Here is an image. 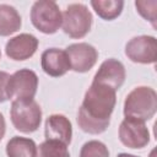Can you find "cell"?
Wrapping results in <instances>:
<instances>
[{"label":"cell","instance_id":"obj_17","mask_svg":"<svg viewBox=\"0 0 157 157\" xmlns=\"http://www.w3.org/2000/svg\"><path fill=\"white\" fill-rule=\"evenodd\" d=\"M36 157H70V153L67 145L55 140H45L37 146Z\"/></svg>","mask_w":157,"mask_h":157},{"label":"cell","instance_id":"obj_19","mask_svg":"<svg viewBox=\"0 0 157 157\" xmlns=\"http://www.w3.org/2000/svg\"><path fill=\"white\" fill-rule=\"evenodd\" d=\"M135 6L137 9V12L147 21L151 22L153 27H156V7H157V1L156 0H139L135 1Z\"/></svg>","mask_w":157,"mask_h":157},{"label":"cell","instance_id":"obj_16","mask_svg":"<svg viewBox=\"0 0 157 157\" xmlns=\"http://www.w3.org/2000/svg\"><path fill=\"white\" fill-rule=\"evenodd\" d=\"M91 6L96 11V13L107 21H112L117 18L124 7V1L121 0H92Z\"/></svg>","mask_w":157,"mask_h":157},{"label":"cell","instance_id":"obj_11","mask_svg":"<svg viewBox=\"0 0 157 157\" xmlns=\"http://www.w3.org/2000/svg\"><path fill=\"white\" fill-rule=\"evenodd\" d=\"M125 76H126V72H125V67L123 63L117 59L110 58V59L104 60L101 64L92 82L107 85L117 91L124 83Z\"/></svg>","mask_w":157,"mask_h":157},{"label":"cell","instance_id":"obj_18","mask_svg":"<svg viewBox=\"0 0 157 157\" xmlns=\"http://www.w3.org/2000/svg\"><path fill=\"white\" fill-rule=\"evenodd\" d=\"M80 157H109V151L103 142L98 140H91L85 142L81 147Z\"/></svg>","mask_w":157,"mask_h":157},{"label":"cell","instance_id":"obj_10","mask_svg":"<svg viewBox=\"0 0 157 157\" xmlns=\"http://www.w3.org/2000/svg\"><path fill=\"white\" fill-rule=\"evenodd\" d=\"M39 40L29 33H21L9 39L5 47L6 55L16 61L27 60L37 52Z\"/></svg>","mask_w":157,"mask_h":157},{"label":"cell","instance_id":"obj_2","mask_svg":"<svg viewBox=\"0 0 157 157\" xmlns=\"http://www.w3.org/2000/svg\"><path fill=\"white\" fill-rule=\"evenodd\" d=\"M157 112V93L152 87H135L124 101V115L142 121L150 120Z\"/></svg>","mask_w":157,"mask_h":157},{"label":"cell","instance_id":"obj_23","mask_svg":"<svg viewBox=\"0 0 157 157\" xmlns=\"http://www.w3.org/2000/svg\"><path fill=\"white\" fill-rule=\"evenodd\" d=\"M0 58H1V52H0Z\"/></svg>","mask_w":157,"mask_h":157},{"label":"cell","instance_id":"obj_4","mask_svg":"<svg viewBox=\"0 0 157 157\" xmlns=\"http://www.w3.org/2000/svg\"><path fill=\"white\" fill-rule=\"evenodd\" d=\"M32 25L45 34H53L61 27L63 16L59 6L52 0H39L31 9Z\"/></svg>","mask_w":157,"mask_h":157},{"label":"cell","instance_id":"obj_13","mask_svg":"<svg viewBox=\"0 0 157 157\" xmlns=\"http://www.w3.org/2000/svg\"><path fill=\"white\" fill-rule=\"evenodd\" d=\"M44 134L45 140H55L69 145L72 137V126L70 120L65 115L52 114L45 120Z\"/></svg>","mask_w":157,"mask_h":157},{"label":"cell","instance_id":"obj_6","mask_svg":"<svg viewBox=\"0 0 157 157\" xmlns=\"http://www.w3.org/2000/svg\"><path fill=\"white\" fill-rule=\"evenodd\" d=\"M38 88V76L29 69L13 72L7 82L9 99H33Z\"/></svg>","mask_w":157,"mask_h":157},{"label":"cell","instance_id":"obj_8","mask_svg":"<svg viewBox=\"0 0 157 157\" xmlns=\"http://www.w3.org/2000/svg\"><path fill=\"white\" fill-rule=\"evenodd\" d=\"M125 55L134 63L155 64L157 60V40L153 36H137L125 45Z\"/></svg>","mask_w":157,"mask_h":157},{"label":"cell","instance_id":"obj_7","mask_svg":"<svg viewBox=\"0 0 157 157\" xmlns=\"http://www.w3.org/2000/svg\"><path fill=\"white\" fill-rule=\"evenodd\" d=\"M120 142L130 148H142L150 142V131L145 121L125 117L119 126Z\"/></svg>","mask_w":157,"mask_h":157},{"label":"cell","instance_id":"obj_5","mask_svg":"<svg viewBox=\"0 0 157 157\" xmlns=\"http://www.w3.org/2000/svg\"><path fill=\"white\" fill-rule=\"evenodd\" d=\"M61 26L64 32L74 38L80 39L85 37L92 26V13L83 4H70L64 11Z\"/></svg>","mask_w":157,"mask_h":157},{"label":"cell","instance_id":"obj_12","mask_svg":"<svg viewBox=\"0 0 157 157\" xmlns=\"http://www.w3.org/2000/svg\"><path fill=\"white\" fill-rule=\"evenodd\" d=\"M40 65L43 71L52 77L63 76L70 70V63L65 50L58 48L44 50L40 56Z\"/></svg>","mask_w":157,"mask_h":157},{"label":"cell","instance_id":"obj_1","mask_svg":"<svg viewBox=\"0 0 157 157\" xmlns=\"http://www.w3.org/2000/svg\"><path fill=\"white\" fill-rule=\"evenodd\" d=\"M115 92L107 85L91 83L77 113V124L82 131L98 135L107 130L117 103Z\"/></svg>","mask_w":157,"mask_h":157},{"label":"cell","instance_id":"obj_3","mask_svg":"<svg viewBox=\"0 0 157 157\" xmlns=\"http://www.w3.org/2000/svg\"><path fill=\"white\" fill-rule=\"evenodd\" d=\"M10 118L16 130L23 134H31L40 125L42 109L34 99H13Z\"/></svg>","mask_w":157,"mask_h":157},{"label":"cell","instance_id":"obj_21","mask_svg":"<svg viewBox=\"0 0 157 157\" xmlns=\"http://www.w3.org/2000/svg\"><path fill=\"white\" fill-rule=\"evenodd\" d=\"M5 131H6L5 118H4V115L0 113V141L2 140V137H4V135H5Z\"/></svg>","mask_w":157,"mask_h":157},{"label":"cell","instance_id":"obj_20","mask_svg":"<svg viewBox=\"0 0 157 157\" xmlns=\"http://www.w3.org/2000/svg\"><path fill=\"white\" fill-rule=\"evenodd\" d=\"M11 75L5 71H0V103H4L9 99L7 96V82Z\"/></svg>","mask_w":157,"mask_h":157},{"label":"cell","instance_id":"obj_22","mask_svg":"<svg viewBox=\"0 0 157 157\" xmlns=\"http://www.w3.org/2000/svg\"><path fill=\"white\" fill-rule=\"evenodd\" d=\"M117 157H137L135 155H130V153H119Z\"/></svg>","mask_w":157,"mask_h":157},{"label":"cell","instance_id":"obj_15","mask_svg":"<svg viewBox=\"0 0 157 157\" xmlns=\"http://www.w3.org/2000/svg\"><path fill=\"white\" fill-rule=\"evenodd\" d=\"M7 157H36L37 145L32 139L13 136L6 145Z\"/></svg>","mask_w":157,"mask_h":157},{"label":"cell","instance_id":"obj_14","mask_svg":"<svg viewBox=\"0 0 157 157\" xmlns=\"http://www.w3.org/2000/svg\"><path fill=\"white\" fill-rule=\"evenodd\" d=\"M22 25L17 10L7 4H0V36L7 37L16 33Z\"/></svg>","mask_w":157,"mask_h":157},{"label":"cell","instance_id":"obj_9","mask_svg":"<svg viewBox=\"0 0 157 157\" xmlns=\"http://www.w3.org/2000/svg\"><path fill=\"white\" fill-rule=\"evenodd\" d=\"M70 69L76 72H87L97 63L98 52L97 49L88 43H74L70 44L65 50Z\"/></svg>","mask_w":157,"mask_h":157}]
</instances>
